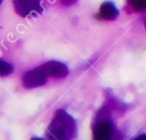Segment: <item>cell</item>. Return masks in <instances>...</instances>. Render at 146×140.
<instances>
[{"label":"cell","instance_id":"5","mask_svg":"<svg viewBox=\"0 0 146 140\" xmlns=\"http://www.w3.org/2000/svg\"><path fill=\"white\" fill-rule=\"evenodd\" d=\"M42 69L48 76L51 77H64L68 74V68L64 63L57 61V60H50L43 64Z\"/></svg>","mask_w":146,"mask_h":140},{"label":"cell","instance_id":"2","mask_svg":"<svg viewBox=\"0 0 146 140\" xmlns=\"http://www.w3.org/2000/svg\"><path fill=\"white\" fill-rule=\"evenodd\" d=\"M15 11L22 16H38L42 13L41 0H13Z\"/></svg>","mask_w":146,"mask_h":140},{"label":"cell","instance_id":"8","mask_svg":"<svg viewBox=\"0 0 146 140\" xmlns=\"http://www.w3.org/2000/svg\"><path fill=\"white\" fill-rule=\"evenodd\" d=\"M130 7L136 11L146 10V0H128Z\"/></svg>","mask_w":146,"mask_h":140},{"label":"cell","instance_id":"6","mask_svg":"<svg viewBox=\"0 0 146 140\" xmlns=\"http://www.w3.org/2000/svg\"><path fill=\"white\" fill-rule=\"evenodd\" d=\"M119 16V10L115 5L111 1H105L100 5L97 17L104 20H114Z\"/></svg>","mask_w":146,"mask_h":140},{"label":"cell","instance_id":"10","mask_svg":"<svg viewBox=\"0 0 146 140\" xmlns=\"http://www.w3.org/2000/svg\"><path fill=\"white\" fill-rule=\"evenodd\" d=\"M31 140H42L41 138H36V137H34V138H32Z\"/></svg>","mask_w":146,"mask_h":140},{"label":"cell","instance_id":"3","mask_svg":"<svg viewBox=\"0 0 146 140\" xmlns=\"http://www.w3.org/2000/svg\"><path fill=\"white\" fill-rule=\"evenodd\" d=\"M47 82V74L42 67H38L26 72L23 75V85L27 89L41 87Z\"/></svg>","mask_w":146,"mask_h":140},{"label":"cell","instance_id":"1","mask_svg":"<svg viewBox=\"0 0 146 140\" xmlns=\"http://www.w3.org/2000/svg\"><path fill=\"white\" fill-rule=\"evenodd\" d=\"M75 135L76 125L73 117L63 109L57 110L47 130L48 140H72Z\"/></svg>","mask_w":146,"mask_h":140},{"label":"cell","instance_id":"9","mask_svg":"<svg viewBox=\"0 0 146 140\" xmlns=\"http://www.w3.org/2000/svg\"><path fill=\"white\" fill-rule=\"evenodd\" d=\"M133 140H146V134H140L137 138H135Z\"/></svg>","mask_w":146,"mask_h":140},{"label":"cell","instance_id":"11","mask_svg":"<svg viewBox=\"0 0 146 140\" xmlns=\"http://www.w3.org/2000/svg\"><path fill=\"white\" fill-rule=\"evenodd\" d=\"M144 24H145V27H146V19H145V23Z\"/></svg>","mask_w":146,"mask_h":140},{"label":"cell","instance_id":"7","mask_svg":"<svg viewBox=\"0 0 146 140\" xmlns=\"http://www.w3.org/2000/svg\"><path fill=\"white\" fill-rule=\"evenodd\" d=\"M14 72V66L5 60H0V75L3 77V76H7L9 74H11Z\"/></svg>","mask_w":146,"mask_h":140},{"label":"cell","instance_id":"4","mask_svg":"<svg viewBox=\"0 0 146 140\" xmlns=\"http://www.w3.org/2000/svg\"><path fill=\"white\" fill-rule=\"evenodd\" d=\"M114 134V125L110 120H102L92 126L94 140H112Z\"/></svg>","mask_w":146,"mask_h":140}]
</instances>
